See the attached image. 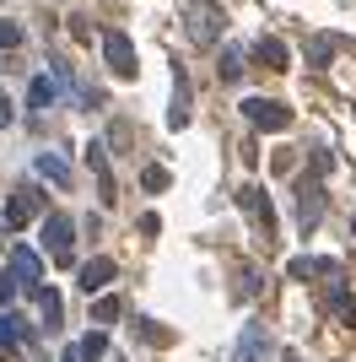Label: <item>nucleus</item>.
<instances>
[{
  "mask_svg": "<svg viewBox=\"0 0 356 362\" xmlns=\"http://www.w3.org/2000/svg\"><path fill=\"white\" fill-rule=\"evenodd\" d=\"M222 28H227V16H222L216 0H194V6H189V38H194V44H216Z\"/></svg>",
  "mask_w": 356,
  "mask_h": 362,
  "instance_id": "f257e3e1",
  "label": "nucleus"
},
{
  "mask_svg": "<svg viewBox=\"0 0 356 362\" xmlns=\"http://www.w3.org/2000/svg\"><path fill=\"white\" fill-rule=\"evenodd\" d=\"M319 216H324V179L313 173V179H297V222H302V233H313Z\"/></svg>",
  "mask_w": 356,
  "mask_h": 362,
  "instance_id": "f03ea898",
  "label": "nucleus"
},
{
  "mask_svg": "<svg viewBox=\"0 0 356 362\" xmlns=\"http://www.w3.org/2000/svg\"><path fill=\"white\" fill-rule=\"evenodd\" d=\"M243 211H249V222H254V233H259V243H275V211H270V200H265V189H243Z\"/></svg>",
  "mask_w": 356,
  "mask_h": 362,
  "instance_id": "7ed1b4c3",
  "label": "nucleus"
},
{
  "mask_svg": "<svg viewBox=\"0 0 356 362\" xmlns=\"http://www.w3.org/2000/svg\"><path fill=\"white\" fill-rule=\"evenodd\" d=\"M103 60H108V71H114V76H135V71H141V60H135V44L124 38V33H114V28L103 33Z\"/></svg>",
  "mask_w": 356,
  "mask_h": 362,
  "instance_id": "20e7f679",
  "label": "nucleus"
},
{
  "mask_svg": "<svg viewBox=\"0 0 356 362\" xmlns=\"http://www.w3.org/2000/svg\"><path fill=\"white\" fill-rule=\"evenodd\" d=\"M243 114H249V124H259V130H286V124H292V108L275 103V98H249Z\"/></svg>",
  "mask_w": 356,
  "mask_h": 362,
  "instance_id": "39448f33",
  "label": "nucleus"
},
{
  "mask_svg": "<svg viewBox=\"0 0 356 362\" xmlns=\"http://www.w3.org/2000/svg\"><path fill=\"white\" fill-rule=\"evenodd\" d=\"M71 233H76V222L65 211H49L44 216V243H49V255H54L59 265H71Z\"/></svg>",
  "mask_w": 356,
  "mask_h": 362,
  "instance_id": "423d86ee",
  "label": "nucleus"
},
{
  "mask_svg": "<svg viewBox=\"0 0 356 362\" xmlns=\"http://www.w3.org/2000/svg\"><path fill=\"white\" fill-rule=\"evenodd\" d=\"M38 211H44V195H38V189L28 184V189H16V195H11V206H6L0 227H11V233H16V227H28V222H32Z\"/></svg>",
  "mask_w": 356,
  "mask_h": 362,
  "instance_id": "0eeeda50",
  "label": "nucleus"
},
{
  "mask_svg": "<svg viewBox=\"0 0 356 362\" xmlns=\"http://www.w3.org/2000/svg\"><path fill=\"white\" fill-rule=\"evenodd\" d=\"M6 265H11V271H6V276H11V281H16V287H22V292H32V287H38V276H44V265H38V255H32V249H22V243H16V249H11V259H6Z\"/></svg>",
  "mask_w": 356,
  "mask_h": 362,
  "instance_id": "6e6552de",
  "label": "nucleus"
},
{
  "mask_svg": "<svg viewBox=\"0 0 356 362\" xmlns=\"http://www.w3.org/2000/svg\"><path fill=\"white\" fill-rule=\"evenodd\" d=\"M87 168L97 173V195H103V206H114V173H108V157H103V141H92L87 146Z\"/></svg>",
  "mask_w": 356,
  "mask_h": 362,
  "instance_id": "1a4fd4ad",
  "label": "nucleus"
},
{
  "mask_svg": "<svg viewBox=\"0 0 356 362\" xmlns=\"http://www.w3.org/2000/svg\"><path fill=\"white\" fill-rule=\"evenodd\" d=\"M254 60L265 65V71H292V54H286L281 38H254Z\"/></svg>",
  "mask_w": 356,
  "mask_h": 362,
  "instance_id": "9d476101",
  "label": "nucleus"
},
{
  "mask_svg": "<svg viewBox=\"0 0 356 362\" xmlns=\"http://www.w3.org/2000/svg\"><path fill=\"white\" fill-rule=\"evenodd\" d=\"M108 281H114V259L97 255V259H87V265H81V292H87V298H92V292H103Z\"/></svg>",
  "mask_w": 356,
  "mask_h": 362,
  "instance_id": "9b49d317",
  "label": "nucleus"
},
{
  "mask_svg": "<svg viewBox=\"0 0 356 362\" xmlns=\"http://www.w3.org/2000/svg\"><path fill=\"white\" fill-rule=\"evenodd\" d=\"M167 124H173V130L189 124V76H184V71L173 76V108H167Z\"/></svg>",
  "mask_w": 356,
  "mask_h": 362,
  "instance_id": "f8f14e48",
  "label": "nucleus"
},
{
  "mask_svg": "<svg viewBox=\"0 0 356 362\" xmlns=\"http://www.w3.org/2000/svg\"><path fill=\"white\" fill-rule=\"evenodd\" d=\"M265 351H270V335H265V325H249L243 346H237V362H259Z\"/></svg>",
  "mask_w": 356,
  "mask_h": 362,
  "instance_id": "ddd939ff",
  "label": "nucleus"
},
{
  "mask_svg": "<svg viewBox=\"0 0 356 362\" xmlns=\"http://www.w3.org/2000/svg\"><path fill=\"white\" fill-rule=\"evenodd\" d=\"M324 308H329V314H335V319H340V325H356V298H351V292H345V287H329Z\"/></svg>",
  "mask_w": 356,
  "mask_h": 362,
  "instance_id": "4468645a",
  "label": "nucleus"
},
{
  "mask_svg": "<svg viewBox=\"0 0 356 362\" xmlns=\"http://www.w3.org/2000/svg\"><path fill=\"white\" fill-rule=\"evenodd\" d=\"M32 303H38V314H44V319H49V330H54L59 314H65V308H59V292H54V287H32Z\"/></svg>",
  "mask_w": 356,
  "mask_h": 362,
  "instance_id": "2eb2a0df",
  "label": "nucleus"
},
{
  "mask_svg": "<svg viewBox=\"0 0 356 362\" xmlns=\"http://www.w3.org/2000/svg\"><path fill=\"white\" fill-rule=\"evenodd\" d=\"M22 325H28V319H16L11 308H0V351H11L16 341H22V335H28V330H22Z\"/></svg>",
  "mask_w": 356,
  "mask_h": 362,
  "instance_id": "dca6fc26",
  "label": "nucleus"
},
{
  "mask_svg": "<svg viewBox=\"0 0 356 362\" xmlns=\"http://www.w3.org/2000/svg\"><path fill=\"white\" fill-rule=\"evenodd\" d=\"M103 357H108V335L103 330H92L87 341L76 346V362H103Z\"/></svg>",
  "mask_w": 356,
  "mask_h": 362,
  "instance_id": "f3484780",
  "label": "nucleus"
},
{
  "mask_svg": "<svg viewBox=\"0 0 356 362\" xmlns=\"http://www.w3.org/2000/svg\"><path fill=\"white\" fill-rule=\"evenodd\" d=\"M28 98H32V108H54V103H59V87H54V76H38Z\"/></svg>",
  "mask_w": 356,
  "mask_h": 362,
  "instance_id": "a211bd4d",
  "label": "nucleus"
},
{
  "mask_svg": "<svg viewBox=\"0 0 356 362\" xmlns=\"http://www.w3.org/2000/svg\"><path fill=\"white\" fill-rule=\"evenodd\" d=\"M38 173H44V179H54V184H59V189H65V184H71V168L59 163L54 151H44V157H38Z\"/></svg>",
  "mask_w": 356,
  "mask_h": 362,
  "instance_id": "6ab92c4d",
  "label": "nucleus"
},
{
  "mask_svg": "<svg viewBox=\"0 0 356 362\" xmlns=\"http://www.w3.org/2000/svg\"><path fill=\"white\" fill-rule=\"evenodd\" d=\"M335 49H340V38H313V44H308V65H329Z\"/></svg>",
  "mask_w": 356,
  "mask_h": 362,
  "instance_id": "aec40b11",
  "label": "nucleus"
},
{
  "mask_svg": "<svg viewBox=\"0 0 356 362\" xmlns=\"http://www.w3.org/2000/svg\"><path fill=\"white\" fill-rule=\"evenodd\" d=\"M135 330H141V341H151V346H167V341H173V335H167L157 319H135Z\"/></svg>",
  "mask_w": 356,
  "mask_h": 362,
  "instance_id": "412c9836",
  "label": "nucleus"
},
{
  "mask_svg": "<svg viewBox=\"0 0 356 362\" xmlns=\"http://www.w3.org/2000/svg\"><path fill=\"white\" fill-rule=\"evenodd\" d=\"M92 319H97V325H114L119 319V298H97L92 303Z\"/></svg>",
  "mask_w": 356,
  "mask_h": 362,
  "instance_id": "4be33fe9",
  "label": "nucleus"
},
{
  "mask_svg": "<svg viewBox=\"0 0 356 362\" xmlns=\"http://www.w3.org/2000/svg\"><path fill=\"white\" fill-rule=\"evenodd\" d=\"M216 76H222V81H237V76H243V60H237L232 49H227V54H222V65H216Z\"/></svg>",
  "mask_w": 356,
  "mask_h": 362,
  "instance_id": "5701e85b",
  "label": "nucleus"
},
{
  "mask_svg": "<svg viewBox=\"0 0 356 362\" xmlns=\"http://www.w3.org/2000/svg\"><path fill=\"white\" fill-rule=\"evenodd\" d=\"M22 44V28H16V22H6V16H0V49H16Z\"/></svg>",
  "mask_w": 356,
  "mask_h": 362,
  "instance_id": "b1692460",
  "label": "nucleus"
},
{
  "mask_svg": "<svg viewBox=\"0 0 356 362\" xmlns=\"http://www.w3.org/2000/svg\"><path fill=\"white\" fill-rule=\"evenodd\" d=\"M141 184H146V189H167V168H146Z\"/></svg>",
  "mask_w": 356,
  "mask_h": 362,
  "instance_id": "393cba45",
  "label": "nucleus"
},
{
  "mask_svg": "<svg viewBox=\"0 0 356 362\" xmlns=\"http://www.w3.org/2000/svg\"><path fill=\"white\" fill-rule=\"evenodd\" d=\"M286 271H292V276H297V281H302V276H313V271H319V259H302V255H297V259H292V265H286Z\"/></svg>",
  "mask_w": 356,
  "mask_h": 362,
  "instance_id": "a878e982",
  "label": "nucleus"
},
{
  "mask_svg": "<svg viewBox=\"0 0 356 362\" xmlns=\"http://www.w3.org/2000/svg\"><path fill=\"white\" fill-rule=\"evenodd\" d=\"M0 124H11V98H0Z\"/></svg>",
  "mask_w": 356,
  "mask_h": 362,
  "instance_id": "bb28decb",
  "label": "nucleus"
},
{
  "mask_svg": "<svg viewBox=\"0 0 356 362\" xmlns=\"http://www.w3.org/2000/svg\"><path fill=\"white\" fill-rule=\"evenodd\" d=\"M281 362H302V357H297V351H286V357H281Z\"/></svg>",
  "mask_w": 356,
  "mask_h": 362,
  "instance_id": "cd10ccee",
  "label": "nucleus"
},
{
  "mask_svg": "<svg viewBox=\"0 0 356 362\" xmlns=\"http://www.w3.org/2000/svg\"><path fill=\"white\" fill-rule=\"evenodd\" d=\"M65 362H76V351H65Z\"/></svg>",
  "mask_w": 356,
  "mask_h": 362,
  "instance_id": "c85d7f7f",
  "label": "nucleus"
},
{
  "mask_svg": "<svg viewBox=\"0 0 356 362\" xmlns=\"http://www.w3.org/2000/svg\"><path fill=\"white\" fill-rule=\"evenodd\" d=\"M351 227H356V216H351Z\"/></svg>",
  "mask_w": 356,
  "mask_h": 362,
  "instance_id": "c756f323",
  "label": "nucleus"
}]
</instances>
